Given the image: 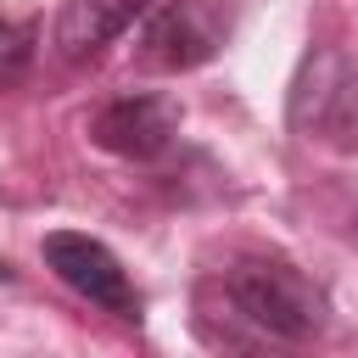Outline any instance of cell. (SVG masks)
<instances>
[{"instance_id": "1", "label": "cell", "mask_w": 358, "mask_h": 358, "mask_svg": "<svg viewBox=\"0 0 358 358\" xmlns=\"http://www.w3.org/2000/svg\"><path fill=\"white\" fill-rule=\"evenodd\" d=\"M235 313L274 341H313L324 330V291L280 257H241L224 280Z\"/></svg>"}, {"instance_id": "2", "label": "cell", "mask_w": 358, "mask_h": 358, "mask_svg": "<svg viewBox=\"0 0 358 358\" xmlns=\"http://www.w3.org/2000/svg\"><path fill=\"white\" fill-rule=\"evenodd\" d=\"M229 28H235L229 0H157L140 17L134 62L151 73H190L224 50Z\"/></svg>"}, {"instance_id": "3", "label": "cell", "mask_w": 358, "mask_h": 358, "mask_svg": "<svg viewBox=\"0 0 358 358\" xmlns=\"http://www.w3.org/2000/svg\"><path fill=\"white\" fill-rule=\"evenodd\" d=\"M39 257H45V268H50L67 291H78L84 302H95V308H106V313H117V319H134V313H140V291H134L129 268L117 263V252H112L106 241L78 235V229H50L45 246H39Z\"/></svg>"}, {"instance_id": "4", "label": "cell", "mask_w": 358, "mask_h": 358, "mask_svg": "<svg viewBox=\"0 0 358 358\" xmlns=\"http://www.w3.org/2000/svg\"><path fill=\"white\" fill-rule=\"evenodd\" d=\"M90 140L112 157L151 162L173 145V106L157 95H117L90 117Z\"/></svg>"}, {"instance_id": "5", "label": "cell", "mask_w": 358, "mask_h": 358, "mask_svg": "<svg viewBox=\"0 0 358 358\" xmlns=\"http://www.w3.org/2000/svg\"><path fill=\"white\" fill-rule=\"evenodd\" d=\"M358 106V90H352V73L336 50H319L302 62L296 73V90H291V123L302 134H330V129H347Z\"/></svg>"}, {"instance_id": "6", "label": "cell", "mask_w": 358, "mask_h": 358, "mask_svg": "<svg viewBox=\"0 0 358 358\" xmlns=\"http://www.w3.org/2000/svg\"><path fill=\"white\" fill-rule=\"evenodd\" d=\"M151 6H157V0H67V6L56 11L50 45H56L62 62H95V56H101L123 28H134Z\"/></svg>"}, {"instance_id": "7", "label": "cell", "mask_w": 358, "mask_h": 358, "mask_svg": "<svg viewBox=\"0 0 358 358\" xmlns=\"http://www.w3.org/2000/svg\"><path fill=\"white\" fill-rule=\"evenodd\" d=\"M34 62V22L0 17V84H17Z\"/></svg>"}]
</instances>
